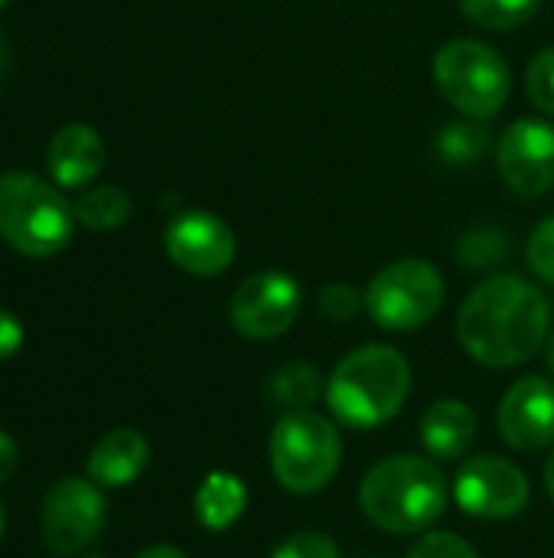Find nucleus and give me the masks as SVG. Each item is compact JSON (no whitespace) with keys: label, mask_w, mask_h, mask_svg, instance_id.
Masks as SVG:
<instances>
[{"label":"nucleus","mask_w":554,"mask_h":558,"mask_svg":"<svg viewBox=\"0 0 554 558\" xmlns=\"http://www.w3.org/2000/svg\"><path fill=\"white\" fill-rule=\"evenodd\" d=\"M137 558H186L180 549H173V546H150V549H144Z\"/></svg>","instance_id":"30"},{"label":"nucleus","mask_w":554,"mask_h":558,"mask_svg":"<svg viewBox=\"0 0 554 558\" xmlns=\"http://www.w3.org/2000/svg\"><path fill=\"white\" fill-rule=\"evenodd\" d=\"M75 219L95 232H111L127 222L131 216V196L121 186H91L75 203Z\"/></svg>","instance_id":"19"},{"label":"nucleus","mask_w":554,"mask_h":558,"mask_svg":"<svg viewBox=\"0 0 554 558\" xmlns=\"http://www.w3.org/2000/svg\"><path fill=\"white\" fill-rule=\"evenodd\" d=\"M434 82L447 105H454L464 118L490 121L509 101L513 72L493 46L477 39H454L444 43L434 56Z\"/></svg>","instance_id":"6"},{"label":"nucleus","mask_w":554,"mask_h":558,"mask_svg":"<svg viewBox=\"0 0 554 558\" xmlns=\"http://www.w3.org/2000/svg\"><path fill=\"white\" fill-rule=\"evenodd\" d=\"M526 92L532 98V105L545 114L554 118V46L535 52V59L529 62L526 72Z\"/></svg>","instance_id":"23"},{"label":"nucleus","mask_w":554,"mask_h":558,"mask_svg":"<svg viewBox=\"0 0 554 558\" xmlns=\"http://www.w3.org/2000/svg\"><path fill=\"white\" fill-rule=\"evenodd\" d=\"M549 298L516 275L487 278L457 314L460 347L490 369H513L532 360L549 343Z\"/></svg>","instance_id":"1"},{"label":"nucleus","mask_w":554,"mask_h":558,"mask_svg":"<svg viewBox=\"0 0 554 558\" xmlns=\"http://www.w3.org/2000/svg\"><path fill=\"white\" fill-rule=\"evenodd\" d=\"M271 471L291 494H320L343 464L340 428L320 412H287L271 432Z\"/></svg>","instance_id":"5"},{"label":"nucleus","mask_w":554,"mask_h":558,"mask_svg":"<svg viewBox=\"0 0 554 558\" xmlns=\"http://www.w3.org/2000/svg\"><path fill=\"white\" fill-rule=\"evenodd\" d=\"M411 392V366L395 347L369 343L343 356L327 379V402L349 428H376L402 412Z\"/></svg>","instance_id":"3"},{"label":"nucleus","mask_w":554,"mask_h":558,"mask_svg":"<svg viewBox=\"0 0 554 558\" xmlns=\"http://www.w3.org/2000/svg\"><path fill=\"white\" fill-rule=\"evenodd\" d=\"M542 0H460L470 23L483 29H516L539 13Z\"/></svg>","instance_id":"21"},{"label":"nucleus","mask_w":554,"mask_h":558,"mask_svg":"<svg viewBox=\"0 0 554 558\" xmlns=\"http://www.w3.org/2000/svg\"><path fill=\"white\" fill-rule=\"evenodd\" d=\"M493 137L490 131L483 128V121H473V118H464V121H451L441 128L438 134V154L454 163V167H464V163H477L480 157H487Z\"/></svg>","instance_id":"20"},{"label":"nucleus","mask_w":554,"mask_h":558,"mask_svg":"<svg viewBox=\"0 0 554 558\" xmlns=\"http://www.w3.org/2000/svg\"><path fill=\"white\" fill-rule=\"evenodd\" d=\"M3 65H7V43H3V36H0V72H3Z\"/></svg>","instance_id":"33"},{"label":"nucleus","mask_w":554,"mask_h":558,"mask_svg":"<svg viewBox=\"0 0 554 558\" xmlns=\"http://www.w3.org/2000/svg\"><path fill=\"white\" fill-rule=\"evenodd\" d=\"M163 248L176 268L196 278L222 275L235 262V232L225 219L206 209H186L180 213L163 235Z\"/></svg>","instance_id":"11"},{"label":"nucleus","mask_w":554,"mask_h":558,"mask_svg":"<svg viewBox=\"0 0 554 558\" xmlns=\"http://www.w3.org/2000/svg\"><path fill=\"white\" fill-rule=\"evenodd\" d=\"M545 490H549V497H552L554 504V451L552 458L545 461Z\"/></svg>","instance_id":"31"},{"label":"nucleus","mask_w":554,"mask_h":558,"mask_svg":"<svg viewBox=\"0 0 554 558\" xmlns=\"http://www.w3.org/2000/svg\"><path fill=\"white\" fill-rule=\"evenodd\" d=\"M529 265H532V271L542 278V281H549L554 284V216H549L545 222H539L535 226V232H532V239H529Z\"/></svg>","instance_id":"26"},{"label":"nucleus","mask_w":554,"mask_h":558,"mask_svg":"<svg viewBox=\"0 0 554 558\" xmlns=\"http://www.w3.org/2000/svg\"><path fill=\"white\" fill-rule=\"evenodd\" d=\"M271 558H340V549L327 533H297L284 539Z\"/></svg>","instance_id":"25"},{"label":"nucleus","mask_w":554,"mask_h":558,"mask_svg":"<svg viewBox=\"0 0 554 558\" xmlns=\"http://www.w3.org/2000/svg\"><path fill=\"white\" fill-rule=\"evenodd\" d=\"M16 464H20V448H16V441H13L7 432H0V484H7V481L16 474Z\"/></svg>","instance_id":"29"},{"label":"nucleus","mask_w":554,"mask_h":558,"mask_svg":"<svg viewBox=\"0 0 554 558\" xmlns=\"http://www.w3.org/2000/svg\"><path fill=\"white\" fill-rule=\"evenodd\" d=\"M150 464V445L140 432L134 428H114L108 435L98 438V445L88 454V481H95L98 487H127L134 484Z\"/></svg>","instance_id":"15"},{"label":"nucleus","mask_w":554,"mask_h":558,"mask_svg":"<svg viewBox=\"0 0 554 558\" xmlns=\"http://www.w3.org/2000/svg\"><path fill=\"white\" fill-rule=\"evenodd\" d=\"M454 497L460 510L477 520H513L526 510L532 490L529 477L513 461L480 454L460 464L454 477Z\"/></svg>","instance_id":"10"},{"label":"nucleus","mask_w":554,"mask_h":558,"mask_svg":"<svg viewBox=\"0 0 554 558\" xmlns=\"http://www.w3.org/2000/svg\"><path fill=\"white\" fill-rule=\"evenodd\" d=\"M248 504V490L242 484V477L229 474V471H212L199 490H196V517L206 530H229Z\"/></svg>","instance_id":"17"},{"label":"nucleus","mask_w":554,"mask_h":558,"mask_svg":"<svg viewBox=\"0 0 554 558\" xmlns=\"http://www.w3.org/2000/svg\"><path fill=\"white\" fill-rule=\"evenodd\" d=\"M477 441V415L460 399H441L421 415V445L441 461H457Z\"/></svg>","instance_id":"16"},{"label":"nucleus","mask_w":554,"mask_h":558,"mask_svg":"<svg viewBox=\"0 0 554 558\" xmlns=\"http://www.w3.org/2000/svg\"><path fill=\"white\" fill-rule=\"evenodd\" d=\"M42 543L52 556L69 558L88 549L104 526V497L95 481L65 477L42 500Z\"/></svg>","instance_id":"8"},{"label":"nucleus","mask_w":554,"mask_h":558,"mask_svg":"<svg viewBox=\"0 0 554 558\" xmlns=\"http://www.w3.org/2000/svg\"><path fill=\"white\" fill-rule=\"evenodd\" d=\"M75 209L62 193L29 170L0 173V239L26 255L49 258L72 242Z\"/></svg>","instance_id":"4"},{"label":"nucleus","mask_w":554,"mask_h":558,"mask_svg":"<svg viewBox=\"0 0 554 558\" xmlns=\"http://www.w3.org/2000/svg\"><path fill=\"white\" fill-rule=\"evenodd\" d=\"M359 507L385 533L411 536L438 523L447 510V481L441 468L418 454H392L369 468L359 487Z\"/></svg>","instance_id":"2"},{"label":"nucleus","mask_w":554,"mask_h":558,"mask_svg":"<svg viewBox=\"0 0 554 558\" xmlns=\"http://www.w3.org/2000/svg\"><path fill=\"white\" fill-rule=\"evenodd\" d=\"M444 304V278L424 258L385 265L366 288V307L382 330H418Z\"/></svg>","instance_id":"7"},{"label":"nucleus","mask_w":554,"mask_h":558,"mask_svg":"<svg viewBox=\"0 0 554 558\" xmlns=\"http://www.w3.org/2000/svg\"><path fill=\"white\" fill-rule=\"evenodd\" d=\"M323 392V376L317 366L310 363H287L281 366L268 386H264V396L274 409H281L284 415L287 412H304L317 402V396Z\"/></svg>","instance_id":"18"},{"label":"nucleus","mask_w":554,"mask_h":558,"mask_svg":"<svg viewBox=\"0 0 554 558\" xmlns=\"http://www.w3.org/2000/svg\"><path fill=\"white\" fill-rule=\"evenodd\" d=\"M457 255L467 268H490L509 255V239L496 229H473L460 239Z\"/></svg>","instance_id":"22"},{"label":"nucleus","mask_w":554,"mask_h":558,"mask_svg":"<svg viewBox=\"0 0 554 558\" xmlns=\"http://www.w3.org/2000/svg\"><path fill=\"white\" fill-rule=\"evenodd\" d=\"M362 304H366V294H359L353 284H327L320 294V311L330 320H349L359 314Z\"/></svg>","instance_id":"27"},{"label":"nucleus","mask_w":554,"mask_h":558,"mask_svg":"<svg viewBox=\"0 0 554 558\" xmlns=\"http://www.w3.org/2000/svg\"><path fill=\"white\" fill-rule=\"evenodd\" d=\"M23 347V324L0 307V363H7L10 356H16Z\"/></svg>","instance_id":"28"},{"label":"nucleus","mask_w":554,"mask_h":558,"mask_svg":"<svg viewBox=\"0 0 554 558\" xmlns=\"http://www.w3.org/2000/svg\"><path fill=\"white\" fill-rule=\"evenodd\" d=\"M500 435L516 451H542L554 445V383L526 376L509 386L496 412Z\"/></svg>","instance_id":"13"},{"label":"nucleus","mask_w":554,"mask_h":558,"mask_svg":"<svg viewBox=\"0 0 554 558\" xmlns=\"http://www.w3.org/2000/svg\"><path fill=\"white\" fill-rule=\"evenodd\" d=\"M300 304V284L291 275L258 271L235 288L229 301V320L248 340H274L294 327Z\"/></svg>","instance_id":"9"},{"label":"nucleus","mask_w":554,"mask_h":558,"mask_svg":"<svg viewBox=\"0 0 554 558\" xmlns=\"http://www.w3.org/2000/svg\"><path fill=\"white\" fill-rule=\"evenodd\" d=\"M85 558H104V556H85Z\"/></svg>","instance_id":"35"},{"label":"nucleus","mask_w":554,"mask_h":558,"mask_svg":"<svg viewBox=\"0 0 554 558\" xmlns=\"http://www.w3.org/2000/svg\"><path fill=\"white\" fill-rule=\"evenodd\" d=\"M0 536H3V507H0Z\"/></svg>","instance_id":"34"},{"label":"nucleus","mask_w":554,"mask_h":558,"mask_svg":"<svg viewBox=\"0 0 554 558\" xmlns=\"http://www.w3.org/2000/svg\"><path fill=\"white\" fill-rule=\"evenodd\" d=\"M405 558H480L477 556V549L464 539V536H457V533H428V536H421L415 546H411V553Z\"/></svg>","instance_id":"24"},{"label":"nucleus","mask_w":554,"mask_h":558,"mask_svg":"<svg viewBox=\"0 0 554 558\" xmlns=\"http://www.w3.org/2000/svg\"><path fill=\"white\" fill-rule=\"evenodd\" d=\"M3 3H7V0H0V7H3Z\"/></svg>","instance_id":"36"},{"label":"nucleus","mask_w":554,"mask_h":558,"mask_svg":"<svg viewBox=\"0 0 554 558\" xmlns=\"http://www.w3.org/2000/svg\"><path fill=\"white\" fill-rule=\"evenodd\" d=\"M545 363H549V369L554 373V333L549 337V343H545Z\"/></svg>","instance_id":"32"},{"label":"nucleus","mask_w":554,"mask_h":558,"mask_svg":"<svg viewBox=\"0 0 554 558\" xmlns=\"http://www.w3.org/2000/svg\"><path fill=\"white\" fill-rule=\"evenodd\" d=\"M496 167L519 196H542L554 186V128L535 118L516 121L500 137Z\"/></svg>","instance_id":"12"},{"label":"nucleus","mask_w":554,"mask_h":558,"mask_svg":"<svg viewBox=\"0 0 554 558\" xmlns=\"http://www.w3.org/2000/svg\"><path fill=\"white\" fill-rule=\"evenodd\" d=\"M46 167L52 183L65 190H82L104 170V141L91 124H65L52 134L46 147Z\"/></svg>","instance_id":"14"}]
</instances>
